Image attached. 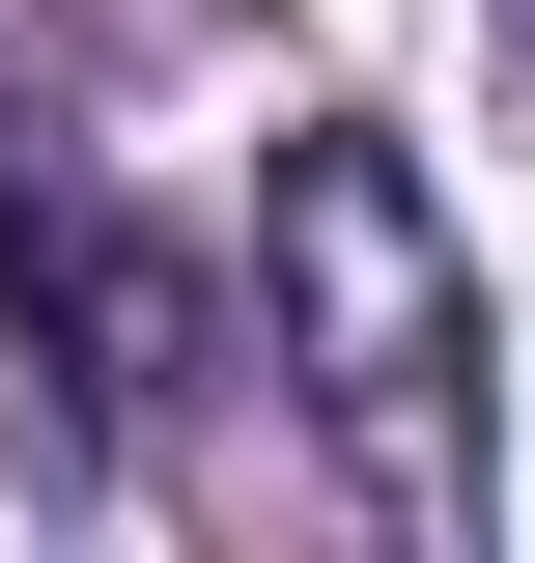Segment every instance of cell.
<instances>
[{"label": "cell", "instance_id": "obj_2", "mask_svg": "<svg viewBox=\"0 0 535 563\" xmlns=\"http://www.w3.org/2000/svg\"><path fill=\"white\" fill-rule=\"evenodd\" d=\"M170 366H198V254L113 225V169L0 85V422H29V479H113Z\"/></svg>", "mask_w": 535, "mask_h": 563}, {"label": "cell", "instance_id": "obj_1", "mask_svg": "<svg viewBox=\"0 0 535 563\" xmlns=\"http://www.w3.org/2000/svg\"><path fill=\"white\" fill-rule=\"evenodd\" d=\"M254 366L310 395V451L367 479L395 563H479V254L423 225V169L367 113L282 141V198H254Z\"/></svg>", "mask_w": 535, "mask_h": 563}]
</instances>
